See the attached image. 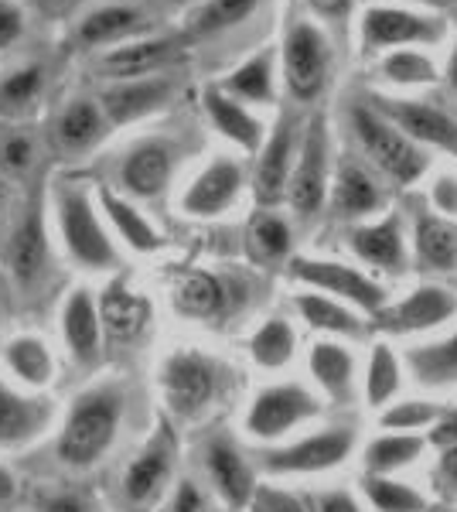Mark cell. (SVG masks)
I'll list each match as a JSON object with an SVG mask.
<instances>
[{"label": "cell", "mask_w": 457, "mask_h": 512, "mask_svg": "<svg viewBox=\"0 0 457 512\" xmlns=\"http://www.w3.org/2000/svg\"><path fill=\"white\" fill-rule=\"evenodd\" d=\"M348 120H352V130H355V137H359L362 151L369 154V161L376 164L389 181L406 188L427 175L430 161H427V154H423V147L413 144L403 130H396L393 123L382 117L379 110H372L365 99H359V103L348 110Z\"/></svg>", "instance_id": "cell-1"}, {"label": "cell", "mask_w": 457, "mask_h": 512, "mask_svg": "<svg viewBox=\"0 0 457 512\" xmlns=\"http://www.w3.org/2000/svg\"><path fill=\"white\" fill-rule=\"evenodd\" d=\"M120 396L110 390H93L79 396L72 407V417L65 424V434L58 441V454L69 465H93L103 458V451L113 444L116 427H120Z\"/></svg>", "instance_id": "cell-2"}, {"label": "cell", "mask_w": 457, "mask_h": 512, "mask_svg": "<svg viewBox=\"0 0 457 512\" xmlns=\"http://www.w3.org/2000/svg\"><path fill=\"white\" fill-rule=\"evenodd\" d=\"M290 277L304 287V291L328 294L335 301L348 304L365 315H376L386 304V291L379 287V280L362 274L359 267H348L342 260H321V256H294L290 260Z\"/></svg>", "instance_id": "cell-3"}, {"label": "cell", "mask_w": 457, "mask_h": 512, "mask_svg": "<svg viewBox=\"0 0 457 512\" xmlns=\"http://www.w3.org/2000/svg\"><path fill=\"white\" fill-rule=\"evenodd\" d=\"M321 414L318 393L301 383H277L253 396L246 410V434L256 441H280Z\"/></svg>", "instance_id": "cell-4"}, {"label": "cell", "mask_w": 457, "mask_h": 512, "mask_svg": "<svg viewBox=\"0 0 457 512\" xmlns=\"http://www.w3.org/2000/svg\"><path fill=\"white\" fill-rule=\"evenodd\" d=\"M328 181H331V140L324 117H314L307 123L304 144L294 158V171L287 181V202L301 219L318 216L328 202Z\"/></svg>", "instance_id": "cell-5"}, {"label": "cell", "mask_w": 457, "mask_h": 512, "mask_svg": "<svg viewBox=\"0 0 457 512\" xmlns=\"http://www.w3.org/2000/svg\"><path fill=\"white\" fill-rule=\"evenodd\" d=\"M355 451L352 427H328L294 444L263 454V468L270 475H324L331 468H342Z\"/></svg>", "instance_id": "cell-6"}, {"label": "cell", "mask_w": 457, "mask_h": 512, "mask_svg": "<svg viewBox=\"0 0 457 512\" xmlns=\"http://www.w3.org/2000/svg\"><path fill=\"white\" fill-rule=\"evenodd\" d=\"M328 69H331V52L324 31L311 21H297L284 38L287 93L301 99V103L318 99L321 89L328 86Z\"/></svg>", "instance_id": "cell-7"}, {"label": "cell", "mask_w": 457, "mask_h": 512, "mask_svg": "<svg viewBox=\"0 0 457 512\" xmlns=\"http://www.w3.org/2000/svg\"><path fill=\"white\" fill-rule=\"evenodd\" d=\"M365 103L372 110H379L396 130H403L413 144L437 147V151L457 158V120L451 113L440 110V106L423 103V99H403V96H369Z\"/></svg>", "instance_id": "cell-8"}, {"label": "cell", "mask_w": 457, "mask_h": 512, "mask_svg": "<svg viewBox=\"0 0 457 512\" xmlns=\"http://www.w3.org/2000/svg\"><path fill=\"white\" fill-rule=\"evenodd\" d=\"M372 318H376L379 332H386L393 338L434 332V328L457 318V294L437 284H423L417 291L400 297V301H393V304L386 301Z\"/></svg>", "instance_id": "cell-9"}, {"label": "cell", "mask_w": 457, "mask_h": 512, "mask_svg": "<svg viewBox=\"0 0 457 512\" xmlns=\"http://www.w3.org/2000/svg\"><path fill=\"white\" fill-rule=\"evenodd\" d=\"M161 390L178 417H198L219 393V369L202 352H174L161 369Z\"/></svg>", "instance_id": "cell-10"}, {"label": "cell", "mask_w": 457, "mask_h": 512, "mask_svg": "<svg viewBox=\"0 0 457 512\" xmlns=\"http://www.w3.org/2000/svg\"><path fill=\"white\" fill-rule=\"evenodd\" d=\"M58 219H62V236L72 256L89 270H103L116 263V250L110 236L99 226L89 198L76 192V188H62L58 192Z\"/></svg>", "instance_id": "cell-11"}, {"label": "cell", "mask_w": 457, "mask_h": 512, "mask_svg": "<svg viewBox=\"0 0 457 512\" xmlns=\"http://www.w3.org/2000/svg\"><path fill=\"white\" fill-rule=\"evenodd\" d=\"M437 38L440 24L410 7L376 4L362 14V45L369 52H396L403 45H430Z\"/></svg>", "instance_id": "cell-12"}, {"label": "cell", "mask_w": 457, "mask_h": 512, "mask_svg": "<svg viewBox=\"0 0 457 512\" xmlns=\"http://www.w3.org/2000/svg\"><path fill=\"white\" fill-rule=\"evenodd\" d=\"M294 171V123L280 120L273 134L263 140L260 161L253 175V195L263 209H273L287 198V181Z\"/></svg>", "instance_id": "cell-13"}, {"label": "cell", "mask_w": 457, "mask_h": 512, "mask_svg": "<svg viewBox=\"0 0 457 512\" xmlns=\"http://www.w3.org/2000/svg\"><path fill=\"white\" fill-rule=\"evenodd\" d=\"M348 246L362 263L382 270V274H403L406 270V233L400 216H382L376 222H362L348 233Z\"/></svg>", "instance_id": "cell-14"}, {"label": "cell", "mask_w": 457, "mask_h": 512, "mask_svg": "<svg viewBox=\"0 0 457 512\" xmlns=\"http://www.w3.org/2000/svg\"><path fill=\"white\" fill-rule=\"evenodd\" d=\"M239 188H243V168L232 158H215L202 175L191 181L181 205H185L188 216L209 219V216L226 212L229 205L236 202Z\"/></svg>", "instance_id": "cell-15"}, {"label": "cell", "mask_w": 457, "mask_h": 512, "mask_svg": "<svg viewBox=\"0 0 457 512\" xmlns=\"http://www.w3.org/2000/svg\"><path fill=\"white\" fill-rule=\"evenodd\" d=\"M174 468V437L168 434V427H161V434L140 451V458L127 468V478H123V492L134 506H147L157 495L164 492Z\"/></svg>", "instance_id": "cell-16"}, {"label": "cell", "mask_w": 457, "mask_h": 512, "mask_svg": "<svg viewBox=\"0 0 457 512\" xmlns=\"http://www.w3.org/2000/svg\"><path fill=\"white\" fill-rule=\"evenodd\" d=\"M413 256L417 267L430 274H454L457 270V219L420 209L413 222Z\"/></svg>", "instance_id": "cell-17"}, {"label": "cell", "mask_w": 457, "mask_h": 512, "mask_svg": "<svg viewBox=\"0 0 457 512\" xmlns=\"http://www.w3.org/2000/svg\"><path fill=\"white\" fill-rule=\"evenodd\" d=\"M311 376L318 390L338 407L355 400V359L338 338H321L311 345Z\"/></svg>", "instance_id": "cell-18"}, {"label": "cell", "mask_w": 457, "mask_h": 512, "mask_svg": "<svg viewBox=\"0 0 457 512\" xmlns=\"http://www.w3.org/2000/svg\"><path fill=\"white\" fill-rule=\"evenodd\" d=\"M171 168H174L171 147L161 144V140H144V144H137L134 151L127 154V161H123V168H120V178L130 195L157 198L168 188Z\"/></svg>", "instance_id": "cell-19"}, {"label": "cell", "mask_w": 457, "mask_h": 512, "mask_svg": "<svg viewBox=\"0 0 457 512\" xmlns=\"http://www.w3.org/2000/svg\"><path fill=\"white\" fill-rule=\"evenodd\" d=\"M171 93V82L168 79H157V76H144V79H123L116 82L113 89L103 93V117L106 123H130L140 120L147 113H154L157 106L168 99Z\"/></svg>", "instance_id": "cell-20"}, {"label": "cell", "mask_w": 457, "mask_h": 512, "mask_svg": "<svg viewBox=\"0 0 457 512\" xmlns=\"http://www.w3.org/2000/svg\"><path fill=\"white\" fill-rule=\"evenodd\" d=\"M99 328L113 338V342H130L147 328L151 321V304L140 294L127 291L123 280H113L110 287L99 297Z\"/></svg>", "instance_id": "cell-21"}, {"label": "cell", "mask_w": 457, "mask_h": 512, "mask_svg": "<svg viewBox=\"0 0 457 512\" xmlns=\"http://www.w3.org/2000/svg\"><path fill=\"white\" fill-rule=\"evenodd\" d=\"M48 260V239H45V216H41V202L28 205V212L21 216V222L14 226L11 243H7V263H11L14 277L21 284H31Z\"/></svg>", "instance_id": "cell-22"}, {"label": "cell", "mask_w": 457, "mask_h": 512, "mask_svg": "<svg viewBox=\"0 0 457 512\" xmlns=\"http://www.w3.org/2000/svg\"><path fill=\"white\" fill-rule=\"evenodd\" d=\"M205 110H209L212 127L226 140H232L236 147H243L249 154H256L263 147V123L256 120L239 99L222 93L219 86L205 89Z\"/></svg>", "instance_id": "cell-23"}, {"label": "cell", "mask_w": 457, "mask_h": 512, "mask_svg": "<svg viewBox=\"0 0 457 512\" xmlns=\"http://www.w3.org/2000/svg\"><path fill=\"white\" fill-rule=\"evenodd\" d=\"M205 458H209L212 485L219 489L222 499H226L232 509L249 506V499H253V492H256V478H253V468L246 465L243 454L232 448L229 441H212Z\"/></svg>", "instance_id": "cell-24"}, {"label": "cell", "mask_w": 457, "mask_h": 512, "mask_svg": "<svg viewBox=\"0 0 457 512\" xmlns=\"http://www.w3.org/2000/svg\"><path fill=\"white\" fill-rule=\"evenodd\" d=\"M294 308L314 332H324L331 338H362L365 332V321L355 315V308H348V304L335 301L328 294L301 291L294 297Z\"/></svg>", "instance_id": "cell-25"}, {"label": "cell", "mask_w": 457, "mask_h": 512, "mask_svg": "<svg viewBox=\"0 0 457 512\" xmlns=\"http://www.w3.org/2000/svg\"><path fill=\"white\" fill-rule=\"evenodd\" d=\"M174 308L188 318H219L229 308L226 284L209 270H185L174 284Z\"/></svg>", "instance_id": "cell-26"}, {"label": "cell", "mask_w": 457, "mask_h": 512, "mask_svg": "<svg viewBox=\"0 0 457 512\" xmlns=\"http://www.w3.org/2000/svg\"><path fill=\"white\" fill-rule=\"evenodd\" d=\"M171 55H174V41H168V38L134 41V45H123V48H116V52L103 55V62H99V72H103V76H110V79H116V82L144 79L147 72L161 69V65L168 62Z\"/></svg>", "instance_id": "cell-27"}, {"label": "cell", "mask_w": 457, "mask_h": 512, "mask_svg": "<svg viewBox=\"0 0 457 512\" xmlns=\"http://www.w3.org/2000/svg\"><path fill=\"white\" fill-rule=\"evenodd\" d=\"M331 205L342 219H365L382 209V188L359 164H345L331 188Z\"/></svg>", "instance_id": "cell-28"}, {"label": "cell", "mask_w": 457, "mask_h": 512, "mask_svg": "<svg viewBox=\"0 0 457 512\" xmlns=\"http://www.w3.org/2000/svg\"><path fill=\"white\" fill-rule=\"evenodd\" d=\"M406 369L413 373L420 386L430 390H447L457 383V332L440 338V342L417 345V349L406 352Z\"/></svg>", "instance_id": "cell-29"}, {"label": "cell", "mask_w": 457, "mask_h": 512, "mask_svg": "<svg viewBox=\"0 0 457 512\" xmlns=\"http://www.w3.org/2000/svg\"><path fill=\"white\" fill-rule=\"evenodd\" d=\"M106 134V117L93 99H72L55 120V140L65 154L89 151L99 137Z\"/></svg>", "instance_id": "cell-30"}, {"label": "cell", "mask_w": 457, "mask_h": 512, "mask_svg": "<svg viewBox=\"0 0 457 512\" xmlns=\"http://www.w3.org/2000/svg\"><path fill=\"white\" fill-rule=\"evenodd\" d=\"M427 451V441L420 434L386 431L365 448V475H396L410 468Z\"/></svg>", "instance_id": "cell-31"}, {"label": "cell", "mask_w": 457, "mask_h": 512, "mask_svg": "<svg viewBox=\"0 0 457 512\" xmlns=\"http://www.w3.org/2000/svg\"><path fill=\"white\" fill-rule=\"evenodd\" d=\"M290 226L284 216H277V212H256L253 219H249L246 226V250L253 256L256 263H263V267H273V263H284L290 256Z\"/></svg>", "instance_id": "cell-32"}, {"label": "cell", "mask_w": 457, "mask_h": 512, "mask_svg": "<svg viewBox=\"0 0 457 512\" xmlns=\"http://www.w3.org/2000/svg\"><path fill=\"white\" fill-rule=\"evenodd\" d=\"M400 386H403V359L393 352V345L386 342L372 345L369 366H365V383H362L365 403L376 410L389 407L393 396L400 393Z\"/></svg>", "instance_id": "cell-33"}, {"label": "cell", "mask_w": 457, "mask_h": 512, "mask_svg": "<svg viewBox=\"0 0 457 512\" xmlns=\"http://www.w3.org/2000/svg\"><path fill=\"white\" fill-rule=\"evenodd\" d=\"M65 338L79 362H93L99 355V311L86 291H76L65 304Z\"/></svg>", "instance_id": "cell-34"}, {"label": "cell", "mask_w": 457, "mask_h": 512, "mask_svg": "<svg viewBox=\"0 0 457 512\" xmlns=\"http://www.w3.org/2000/svg\"><path fill=\"white\" fill-rule=\"evenodd\" d=\"M249 355L260 369H284L297 355V332L284 318H270L249 338Z\"/></svg>", "instance_id": "cell-35"}, {"label": "cell", "mask_w": 457, "mask_h": 512, "mask_svg": "<svg viewBox=\"0 0 457 512\" xmlns=\"http://www.w3.org/2000/svg\"><path fill=\"white\" fill-rule=\"evenodd\" d=\"M362 495L372 512H430V499L393 475H365Z\"/></svg>", "instance_id": "cell-36"}, {"label": "cell", "mask_w": 457, "mask_h": 512, "mask_svg": "<svg viewBox=\"0 0 457 512\" xmlns=\"http://www.w3.org/2000/svg\"><path fill=\"white\" fill-rule=\"evenodd\" d=\"M144 28V18L134 7H99L79 24L82 45H110V41L130 38Z\"/></svg>", "instance_id": "cell-37"}, {"label": "cell", "mask_w": 457, "mask_h": 512, "mask_svg": "<svg viewBox=\"0 0 457 512\" xmlns=\"http://www.w3.org/2000/svg\"><path fill=\"white\" fill-rule=\"evenodd\" d=\"M222 93L246 103H273V52H260L246 59L236 72L226 79Z\"/></svg>", "instance_id": "cell-38"}, {"label": "cell", "mask_w": 457, "mask_h": 512, "mask_svg": "<svg viewBox=\"0 0 457 512\" xmlns=\"http://www.w3.org/2000/svg\"><path fill=\"white\" fill-rule=\"evenodd\" d=\"M99 198H103V209H106V216H110V222L116 226V233L127 239V246H134L137 253H154L157 246H161L157 229L144 216H140L134 205L123 202L120 195L106 192V188H103V195H99Z\"/></svg>", "instance_id": "cell-39"}, {"label": "cell", "mask_w": 457, "mask_h": 512, "mask_svg": "<svg viewBox=\"0 0 457 512\" xmlns=\"http://www.w3.org/2000/svg\"><path fill=\"white\" fill-rule=\"evenodd\" d=\"M379 76L393 86H430L440 79L434 59L420 48H396L379 62Z\"/></svg>", "instance_id": "cell-40"}, {"label": "cell", "mask_w": 457, "mask_h": 512, "mask_svg": "<svg viewBox=\"0 0 457 512\" xmlns=\"http://www.w3.org/2000/svg\"><path fill=\"white\" fill-rule=\"evenodd\" d=\"M45 420V410L31 400H21L7 386H0V444H18L31 437Z\"/></svg>", "instance_id": "cell-41"}, {"label": "cell", "mask_w": 457, "mask_h": 512, "mask_svg": "<svg viewBox=\"0 0 457 512\" xmlns=\"http://www.w3.org/2000/svg\"><path fill=\"white\" fill-rule=\"evenodd\" d=\"M440 417V407L430 400H400L382 407L379 424L382 431H400V434H420L427 427H434V420Z\"/></svg>", "instance_id": "cell-42"}, {"label": "cell", "mask_w": 457, "mask_h": 512, "mask_svg": "<svg viewBox=\"0 0 457 512\" xmlns=\"http://www.w3.org/2000/svg\"><path fill=\"white\" fill-rule=\"evenodd\" d=\"M260 0H209L205 7H198V14L191 18V35H215V31H226L232 24L253 14V7Z\"/></svg>", "instance_id": "cell-43"}, {"label": "cell", "mask_w": 457, "mask_h": 512, "mask_svg": "<svg viewBox=\"0 0 457 512\" xmlns=\"http://www.w3.org/2000/svg\"><path fill=\"white\" fill-rule=\"evenodd\" d=\"M7 362H11V369L21 379H28V383H35V386H41L52 376V355H48V349L38 338H18V342L7 349Z\"/></svg>", "instance_id": "cell-44"}, {"label": "cell", "mask_w": 457, "mask_h": 512, "mask_svg": "<svg viewBox=\"0 0 457 512\" xmlns=\"http://www.w3.org/2000/svg\"><path fill=\"white\" fill-rule=\"evenodd\" d=\"M35 164V140L18 127H0V175H24Z\"/></svg>", "instance_id": "cell-45"}, {"label": "cell", "mask_w": 457, "mask_h": 512, "mask_svg": "<svg viewBox=\"0 0 457 512\" xmlns=\"http://www.w3.org/2000/svg\"><path fill=\"white\" fill-rule=\"evenodd\" d=\"M41 89V69H21L14 72L11 79L0 82V106L4 110H21V106H31V99L38 96Z\"/></svg>", "instance_id": "cell-46"}, {"label": "cell", "mask_w": 457, "mask_h": 512, "mask_svg": "<svg viewBox=\"0 0 457 512\" xmlns=\"http://www.w3.org/2000/svg\"><path fill=\"white\" fill-rule=\"evenodd\" d=\"M249 506H253V512H307V506L297 499V495L270 489V485L256 489L253 499H249Z\"/></svg>", "instance_id": "cell-47"}, {"label": "cell", "mask_w": 457, "mask_h": 512, "mask_svg": "<svg viewBox=\"0 0 457 512\" xmlns=\"http://www.w3.org/2000/svg\"><path fill=\"white\" fill-rule=\"evenodd\" d=\"M430 202L444 219H457V175H437L430 188Z\"/></svg>", "instance_id": "cell-48"}, {"label": "cell", "mask_w": 457, "mask_h": 512, "mask_svg": "<svg viewBox=\"0 0 457 512\" xmlns=\"http://www.w3.org/2000/svg\"><path fill=\"white\" fill-rule=\"evenodd\" d=\"M437 489L447 495V499H457V441L440 448L437 458Z\"/></svg>", "instance_id": "cell-49"}, {"label": "cell", "mask_w": 457, "mask_h": 512, "mask_svg": "<svg viewBox=\"0 0 457 512\" xmlns=\"http://www.w3.org/2000/svg\"><path fill=\"white\" fill-rule=\"evenodd\" d=\"M168 512H209V499H205L195 482H181Z\"/></svg>", "instance_id": "cell-50"}, {"label": "cell", "mask_w": 457, "mask_h": 512, "mask_svg": "<svg viewBox=\"0 0 457 512\" xmlns=\"http://www.w3.org/2000/svg\"><path fill=\"white\" fill-rule=\"evenodd\" d=\"M21 28H24L21 11L14 4H7V0H0V48L14 45L21 38Z\"/></svg>", "instance_id": "cell-51"}, {"label": "cell", "mask_w": 457, "mask_h": 512, "mask_svg": "<svg viewBox=\"0 0 457 512\" xmlns=\"http://www.w3.org/2000/svg\"><path fill=\"white\" fill-rule=\"evenodd\" d=\"M454 441H457V407L440 410V417L434 420V427H430V444L447 448V444H454Z\"/></svg>", "instance_id": "cell-52"}, {"label": "cell", "mask_w": 457, "mask_h": 512, "mask_svg": "<svg viewBox=\"0 0 457 512\" xmlns=\"http://www.w3.org/2000/svg\"><path fill=\"white\" fill-rule=\"evenodd\" d=\"M311 512H362V506L348 492H324L314 499Z\"/></svg>", "instance_id": "cell-53"}, {"label": "cell", "mask_w": 457, "mask_h": 512, "mask_svg": "<svg viewBox=\"0 0 457 512\" xmlns=\"http://www.w3.org/2000/svg\"><path fill=\"white\" fill-rule=\"evenodd\" d=\"M311 11L324 14V18H345L352 11V0H304Z\"/></svg>", "instance_id": "cell-54"}, {"label": "cell", "mask_w": 457, "mask_h": 512, "mask_svg": "<svg viewBox=\"0 0 457 512\" xmlns=\"http://www.w3.org/2000/svg\"><path fill=\"white\" fill-rule=\"evenodd\" d=\"M45 512H86V502L79 495H58L45 506Z\"/></svg>", "instance_id": "cell-55"}, {"label": "cell", "mask_w": 457, "mask_h": 512, "mask_svg": "<svg viewBox=\"0 0 457 512\" xmlns=\"http://www.w3.org/2000/svg\"><path fill=\"white\" fill-rule=\"evenodd\" d=\"M11 495H14V478H11V472L0 468V502H7Z\"/></svg>", "instance_id": "cell-56"}, {"label": "cell", "mask_w": 457, "mask_h": 512, "mask_svg": "<svg viewBox=\"0 0 457 512\" xmlns=\"http://www.w3.org/2000/svg\"><path fill=\"white\" fill-rule=\"evenodd\" d=\"M447 86H451V93L457 96V45L451 52V62H447Z\"/></svg>", "instance_id": "cell-57"}, {"label": "cell", "mask_w": 457, "mask_h": 512, "mask_svg": "<svg viewBox=\"0 0 457 512\" xmlns=\"http://www.w3.org/2000/svg\"><path fill=\"white\" fill-rule=\"evenodd\" d=\"M403 4H423V7H447L454 0H403Z\"/></svg>", "instance_id": "cell-58"}, {"label": "cell", "mask_w": 457, "mask_h": 512, "mask_svg": "<svg viewBox=\"0 0 457 512\" xmlns=\"http://www.w3.org/2000/svg\"><path fill=\"white\" fill-rule=\"evenodd\" d=\"M4 205H7V185H4V178H0V212H4Z\"/></svg>", "instance_id": "cell-59"}, {"label": "cell", "mask_w": 457, "mask_h": 512, "mask_svg": "<svg viewBox=\"0 0 457 512\" xmlns=\"http://www.w3.org/2000/svg\"><path fill=\"white\" fill-rule=\"evenodd\" d=\"M38 4H45V7H58L62 0H38Z\"/></svg>", "instance_id": "cell-60"}, {"label": "cell", "mask_w": 457, "mask_h": 512, "mask_svg": "<svg viewBox=\"0 0 457 512\" xmlns=\"http://www.w3.org/2000/svg\"><path fill=\"white\" fill-rule=\"evenodd\" d=\"M0 294H4V284H0Z\"/></svg>", "instance_id": "cell-61"}]
</instances>
